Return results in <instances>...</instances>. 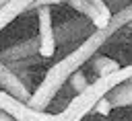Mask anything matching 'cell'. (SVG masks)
I'll list each match as a JSON object with an SVG mask.
<instances>
[{"mask_svg":"<svg viewBox=\"0 0 132 121\" xmlns=\"http://www.w3.org/2000/svg\"><path fill=\"white\" fill-rule=\"evenodd\" d=\"M111 109H113V107H111V103L107 100V96L99 98V100H97V105L93 107V111H95V113H99V115H103V117H105V115H109V111H111Z\"/></svg>","mask_w":132,"mask_h":121,"instance_id":"11","label":"cell"},{"mask_svg":"<svg viewBox=\"0 0 132 121\" xmlns=\"http://www.w3.org/2000/svg\"><path fill=\"white\" fill-rule=\"evenodd\" d=\"M37 10V23H39V57L50 59L56 55V37H54V25H52V6H39Z\"/></svg>","mask_w":132,"mask_h":121,"instance_id":"5","label":"cell"},{"mask_svg":"<svg viewBox=\"0 0 132 121\" xmlns=\"http://www.w3.org/2000/svg\"><path fill=\"white\" fill-rule=\"evenodd\" d=\"M66 84L72 88V92L74 94H78V92H82L87 86H89V80H87V76H85V72H80V70H76L68 80H66Z\"/></svg>","mask_w":132,"mask_h":121,"instance_id":"10","label":"cell"},{"mask_svg":"<svg viewBox=\"0 0 132 121\" xmlns=\"http://www.w3.org/2000/svg\"><path fill=\"white\" fill-rule=\"evenodd\" d=\"M89 62H91V68H93L95 76H107V74H111L120 68V64L116 59L107 57V55H93Z\"/></svg>","mask_w":132,"mask_h":121,"instance_id":"9","label":"cell"},{"mask_svg":"<svg viewBox=\"0 0 132 121\" xmlns=\"http://www.w3.org/2000/svg\"><path fill=\"white\" fill-rule=\"evenodd\" d=\"M4 2H6V0H0V6H2V4H4Z\"/></svg>","mask_w":132,"mask_h":121,"instance_id":"14","label":"cell"},{"mask_svg":"<svg viewBox=\"0 0 132 121\" xmlns=\"http://www.w3.org/2000/svg\"><path fill=\"white\" fill-rule=\"evenodd\" d=\"M95 29H93V25L87 21V18H72V21H66V23H62L60 27H56L54 29V37H56V45H58V41L60 43H70V41H74V39H78V37H82V35H91Z\"/></svg>","mask_w":132,"mask_h":121,"instance_id":"6","label":"cell"},{"mask_svg":"<svg viewBox=\"0 0 132 121\" xmlns=\"http://www.w3.org/2000/svg\"><path fill=\"white\" fill-rule=\"evenodd\" d=\"M107 100L111 103V107H130L132 105V82L128 80L116 86L111 92H107Z\"/></svg>","mask_w":132,"mask_h":121,"instance_id":"8","label":"cell"},{"mask_svg":"<svg viewBox=\"0 0 132 121\" xmlns=\"http://www.w3.org/2000/svg\"><path fill=\"white\" fill-rule=\"evenodd\" d=\"M74 2H76V0H74Z\"/></svg>","mask_w":132,"mask_h":121,"instance_id":"15","label":"cell"},{"mask_svg":"<svg viewBox=\"0 0 132 121\" xmlns=\"http://www.w3.org/2000/svg\"><path fill=\"white\" fill-rule=\"evenodd\" d=\"M39 55V41L37 37H31V39H25L21 43H14L6 49L0 51V59L4 64H14V62H23L27 57H35Z\"/></svg>","mask_w":132,"mask_h":121,"instance_id":"7","label":"cell"},{"mask_svg":"<svg viewBox=\"0 0 132 121\" xmlns=\"http://www.w3.org/2000/svg\"><path fill=\"white\" fill-rule=\"evenodd\" d=\"M128 80H132V64L126 68H118L116 72H111L107 76H97L95 82H91L82 92L74 94V98L68 103L66 109L58 111L62 121H82L93 111V107L97 105L99 98L107 96V92H111L116 86H120Z\"/></svg>","mask_w":132,"mask_h":121,"instance_id":"2","label":"cell"},{"mask_svg":"<svg viewBox=\"0 0 132 121\" xmlns=\"http://www.w3.org/2000/svg\"><path fill=\"white\" fill-rule=\"evenodd\" d=\"M0 121H14L8 113H4V111H0Z\"/></svg>","mask_w":132,"mask_h":121,"instance_id":"12","label":"cell"},{"mask_svg":"<svg viewBox=\"0 0 132 121\" xmlns=\"http://www.w3.org/2000/svg\"><path fill=\"white\" fill-rule=\"evenodd\" d=\"M0 90L27 103L31 92H33V86H31V80L23 72H14L8 64H4L0 59Z\"/></svg>","mask_w":132,"mask_h":121,"instance_id":"3","label":"cell"},{"mask_svg":"<svg viewBox=\"0 0 132 121\" xmlns=\"http://www.w3.org/2000/svg\"><path fill=\"white\" fill-rule=\"evenodd\" d=\"M70 6L76 12H80L93 25L95 31L105 29L111 23V16H113V12H111V8L105 0H76V2H70Z\"/></svg>","mask_w":132,"mask_h":121,"instance_id":"4","label":"cell"},{"mask_svg":"<svg viewBox=\"0 0 132 121\" xmlns=\"http://www.w3.org/2000/svg\"><path fill=\"white\" fill-rule=\"evenodd\" d=\"M128 23H132V4L120 8L113 12L111 16V23L105 27V29H99V31H93L80 45H76L68 55H64L60 62H56L43 76V80L39 82L37 88H33L27 105L31 109H37V111H47V107L54 103V98L60 94V90L64 88L66 80L76 72L80 70L95 53L99 47H103L109 39H113V35L118 31H122Z\"/></svg>","mask_w":132,"mask_h":121,"instance_id":"1","label":"cell"},{"mask_svg":"<svg viewBox=\"0 0 132 121\" xmlns=\"http://www.w3.org/2000/svg\"><path fill=\"white\" fill-rule=\"evenodd\" d=\"M130 82H132V80H130Z\"/></svg>","mask_w":132,"mask_h":121,"instance_id":"16","label":"cell"},{"mask_svg":"<svg viewBox=\"0 0 132 121\" xmlns=\"http://www.w3.org/2000/svg\"><path fill=\"white\" fill-rule=\"evenodd\" d=\"M124 29H128V31H130V33H132V23H128V25H126V27H124Z\"/></svg>","mask_w":132,"mask_h":121,"instance_id":"13","label":"cell"}]
</instances>
